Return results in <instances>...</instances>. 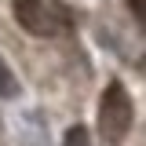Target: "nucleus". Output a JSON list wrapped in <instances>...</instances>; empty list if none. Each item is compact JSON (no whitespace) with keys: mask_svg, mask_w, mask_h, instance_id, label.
<instances>
[{"mask_svg":"<svg viewBox=\"0 0 146 146\" xmlns=\"http://www.w3.org/2000/svg\"><path fill=\"white\" fill-rule=\"evenodd\" d=\"M11 15L29 36H51L55 33L51 11H48L44 0H11Z\"/></svg>","mask_w":146,"mask_h":146,"instance_id":"obj_2","label":"nucleus"},{"mask_svg":"<svg viewBox=\"0 0 146 146\" xmlns=\"http://www.w3.org/2000/svg\"><path fill=\"white\" fill-rule=\"evenodd\" d=\"M15 77H11V70L4 66V58H0V95H15Z\"/></svg>","mask_w":146,"mask_h":146,"instance_id":"obj_3","label":"nucleus"},{"mask_svg":"<svg viewBox=\"0 0 146 146\" xmlns=\"http://www.w3.org/2000/svg\"><path fill=\"white\" fill-rule=\"evenodd\" d=\"M88 143V135H84V128H73L70 135H66V146H84Z\"/></svg>","mask_w":146,"mask_h":146,"instance_id":"obj_5","label":"nucleus"},{"mask_svg":"<svg viewBox=\"0 0 146 146\" xmlns=\"http://www.w3.org/2000/svg\"><path fill=\"white\" fill-rule=\"evenodd\" d=\"M128 7H131V15H135V22L146 29V0H128Z\"/></svg>","mask_w":146,"mask_h":146,"instance_id":"obj_4","label":"nucleus"},{"mask_svg":"<svg viewBox=\"0 0 146 146\" xmlns=\"http://www.w3.org/2000/svg\"><path fill=\"white\" fill-rule=\"evenodd\" d=\"M131 117H135V110H131V95L121 80H110L102 95H99V131L106 135V143H121L128 135V128H131Z\"/></svg>","mask_w":146,"mask_h":146,"instance_id":"obj_1","label":"nucleus"}]
</instances>
